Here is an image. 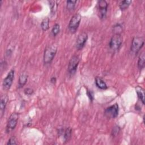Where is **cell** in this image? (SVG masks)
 Returning <instances> with one entry per match:
<instances>
[{"instance_id":"6da1fadb","label":"cell","mask_w":145,"mask_h":145,"mask_svg":"<svg viewBox=\"0 0 145 145\" xmlns=\"http://www.w3.org/2000/svg\"><path fill=\"white\" fill-rule=\"evenodd\" d=\"M57 51V46L54 44H51L48 46L44 51L43 60L45 64L50 63L55 57Z\"/></svg>"},{"instance_id":"7a4b0ae2","label":"cell","mask_w":145,"mask_h":145,"mask_svg":"<svg viewBox=\"0 0 145 145\" xmlns=\"http://www.w3.org/2000/svg\"><path fill=\"white\" fill-rule=\"evenodd\" d=\"M81 19L82 16L79 13H76L72 16L68 25L69 31L71 33H75L76 32L80 24Z\"/></svg>"},{"instance_id":"3957f363","label":"cell","mask_w":145,"mask_h":145,"mask_svg":"<svg viewBox=\"0 0 145 145\" xmlns=\"http://www.w3.org/2000/svg\"><path fill=\"white\" fill-rule=\"evenodd\" d=\"M144 40L142 37H135L133 39L130 50L133 53L137 54L144 45Z\"/></svg>"},{"instance_id":"277c9868","label":"cell","mask_w":145,"mask_h":145,"mask_svg":"<svg viewBox=\"0 0 145 145\" xmlns=\"http://www.w3.org/2000/svg\"><path fill=\"white\" fill-rule=\"evenodd\" d=\"M122 37L120 35H114L109 42L110 49L113 51L118 50L122 45Z\"/></svg>"},{"instance_id":"5b68a950","label":"cell","mask_w":145,"mask_h":145,"mask_svg":"<svg viewBox=\"0 0 145 145\" xmlns=\"http://www.w3.org/2000/svg\"><path fill=\"white\" fill-rule=\"evenodd\" d=\"M18 119L19 114L17 113H13L10 116L6 127V131L7 133H10L15 128L18 123Z\"/></svg>"},{"instance_id":"8992f818","label":"cell","mask_w":145,"mask_h":145,"mask_svg":"<svg viewBox=\"0 0 145 145\" xmlns=\"http://www.w3.org/2000/svg\"><path fill=\"white\" fill-rule=\"evenodd\" d=\"M79 61L80 58L78 56L74 55L71 57L68 65V71L71 75H73L76 72Z\"/></svg>"},{"instance_id":"52a82bcc","label":"cell","mask_w":145,"mask_h":145,"mask_svg":"<svg viewBox=\"0 0 145 145\" xmlns=\"http://www.w3.org/2000/svg\"><path fill=\"white\" fill-rule=\"evenodd\" d=\"M118 105L116 103L106 108L104 111V114L108 118H114L118 116Z\"/></svg>"},{"instance_id":"ba28073f","label":"cell","mask_w":145,"mask_h":145,"mask_svg":"<svg viewBox=\"0 0 145 145\" xmlns=\"http://www.w3.org/2000/svg\"><path fill=\"white\" fill-rule=\"evenodd\" d=\"M15 76V70L14 69L11 70L8 73L6 77L3 79L2 83V87L4 90L7 91L11 88Z\"/></svg>"},{"instance_id":"9c48e42d","label":"cell","mask_w":145,"mask_h":145,"mask_svg":"<svg viewBox=\"0 0 145 145\" xmlns=\"http://www.w3.org/2000/svg\"><path fill=\"white\" fill-rule=\"evenodd\" d=\"M108 3L105 0L99 1L97 2V10L99 18L101 19H104L106 16Z\"/></svg>"},{"instance_id":"30bf717a","label":"cell","mask_w":145,"mask_h":145,"mask_svg":"<svg viewBox=\"0 0 145 145\" xmlns=\"http://www.w3.org/2000/svg\"><path fill=\"white\" fill-rule=\"evenodd\" d=\"M88 39V35L83 32L80 33L76 40V43H75V46L76 48L78 50H80L82 49L85 45L86 41Z\"/></svg>"},{"instance_id":"8fae6325","label":"cell","mask_w":145,"mask_h":145,"mask_svg":"<svg viewBox=\"0 0 145 145\" xmlns=\"http://www.w3.org/2000/svg\"><path fill=\"white\" fill-rule=\"evenodd\" d=\"M8 97L6 94L2 95L1 96V103H0V114L1 117L2 118L4 114L5 108L8 102Z\"/></svg>"},{"instance_id":"7c38bea8","label":"cell","mask_w":145,"mask_h":145,"mask_svg":"<svg viewBox=\"0 0 145 145\" xmlns=\"http://www.w3.org/2000/svg\"><path fill=\"white\" fill-rule=\"evenodd\" d=\"M95 84L99 88L101 89H106L108 88L106 83L99 76H97L95 78Z\"/></svg>"},{"instance_id":"4fadbf2b","label":"cell","mask_w":145,"mask_h":145,"mask_svg":"<svg viewBox=\"0 0 145 145\" xmlns=\"http://www.w3.org/2000/svg\"><path fill=\"white\" fill-rule=\"evenodd\" d=\"M135 91L137 92L138 98L140 100L143 104H144V89L138 86L135 88Z\"/></svg>"},{"instance_id":"5bb4252c","label":"cell","mask_w":145,"mask_h":145,"mask_svg":"<svg viewBox=\"0 0 145 145\" xmlns=\"http://www.w3.org/2000/svg\"><path fill=\"white\" fill-rule=\"evenodd\" d=\"M28 79V75L26 73H22L19 78L18 80V86L19 88L23 87L27 83Z\"/></svg>"},{"instance_id":"9a60e30c","label":"cell","mask_w":145,"mask_h":145,"mask_svg":"<svg viewBox=\"0 0 145 145\" xmlns=\"http://www.w3.org/2000/svg\"><path fill=\"white\" fill-rule=\"evenodd\" d=\"M145 65V56H144V52H143L140 53L138 61V67L139 70H142L144 67Z\"/></svg>"},{"instance_id":"2e32d148","label":"cell","mask_w":145,"mask_h":145,"mask_svg":"<svg viewBox=\"0 0 145 145\" xmlns=\"http://www.w3.org/2000/svg\"><path fill=\"white\" fill-rule=\"evenodd\" d=\"M123 31V25L121 23H117L113 27V32L114 35H120Z\"/></svg>"},{"instance_id":"e0dca14e","label":"cell","mask_w":145,"mask_h":145,"mask_svg":"<svg viewBox=\"0 0 145 145\" xmlns=\"http://www.w3.org/2000/svg\"><path fill=\"white\" fill-rule=\"evenodd\" d=\"M71 133H72V130L70 127H68L65 130H63V131H62V134L63 135V139L65 142L69 141V140L71 138Z\"/></svg>"},{"instance_id":"ac0fdd59","label":"cell","mask_w":145,"mask_h":145,"mask_svg":"<svg viewBox=\"0 0 145 145\" xmlns=\"http://www.w3.org/2000/svg\"><path fill=\"white\" fill-rule=\"evenodd\" d=\"M49 6L50 8V12L52 14H55L58 6V3L56 1H49Z\"/></svg>"},{"instance_id":"d6986e66","label":"cell","mask_w":145,"mask_h":145,"mask_svg":"<svg viewBox=\"0 0 145 145\" xmlns=\"http://www.w3.org/2000/svg\"><path fill=\"white\" fill-rule=\"evenodd\" d=\"M41 27L44 31H47L49 28V19L48 18H44L41 23Z\"/></svg>"},{"instance_id":"ffe728a7","label":"cell","mask_w":145,"mask_h":145,"mask_svg":"<svg viewBox=\"0 0 145 145\" xmlns=\"http://www.w3.org/2000/svg\"><path fill=\"white\" fill-rule=\"evenodd\" d=\"M131 2H132V1H129V0H125V1H121L119 5L120 8L121 10H125L127 9L129 7V6L130 5Z\"/></svg>"},{"instance_id":"44dd1931","label":"cell","mask_w":145,"mask_h":145,"mask_svg":"<svg viewBox=\"0 0 145 145\" xmlns=\"http://www.w3.org/2000/svg\"><path fill=\"white\" fill-rule=\"evenodd\" d=\"M76 1H67L66 2V7L68 10L72 11L75 7Z\"/></svg>"},{"instance_id":"7402d4cb","label":"cell","mask_w":145,"mask_h":145,"mask_svg":"<svg viewBox=\"0 0 145 145\" xmlns=\"http://www.w3.org/2000/svg\"><path fill=\"white\" fill-rule=\"evenodd\" d=\"M60 31V26L58 24L56 23L55 24L52 29V33L54 37H55L56 35H58V33Z\"/></svg>"},{"instance_id":"603a6c76","label":"cell","mask_w":145,"mask_h":145,"mask_svg":"<svg viewBox=\"0 0 145 145\" xmlns=\"http://www.w3.org/2000/svg\"><path fill=\"white\" fill-rule=\"evenodd\" d=\"M17 142H16V139L15 137H11L8 142H7V145H14V144H16Z\"/></svg>"},{"instance_id":"cb8c5ba5","label":"cell","mask_w":145,"mask_h":145,"mask_svg":"<svg viewBox=\"0 0 145 145\" xmlns=\"http://www.w3.org/2000/svg\"><path fill=\"white\" fill-rule=\"evenodd\" d=\"M24 93L27 95H31L33 93V90L30 88H27L24 89Z\"/></svg>"},{"instance_id":"d4e9b609","label":"cell","mask_w":145,"mask_h":145,"mask_svg":"<svg viewBox=\"0 0 145 145\" xmlns=\"http://www.w3.org/2000/svg\"><path fill=\"white\" fill-rule=\"evenodd\" d=\"M87 94L88 95V96L90 100V101H92L93 99V92L90 91V90H88L87 92Z\"/></svg>"},{"instance_id":"484cf974","label":"cell","mask_w":145,"mask_h":145,"mask_svg":"<svg viewBox=\"0 0 145 145\" xmlns=\"http://www.w3.org/2000/svg\"><path fill=\"white\" fill-rule=\"evenodd\" d=\"M50 82L53 84L56 83V77H54V76L52 77L51 79H50Z\"/></svg>"}]
</instances>
